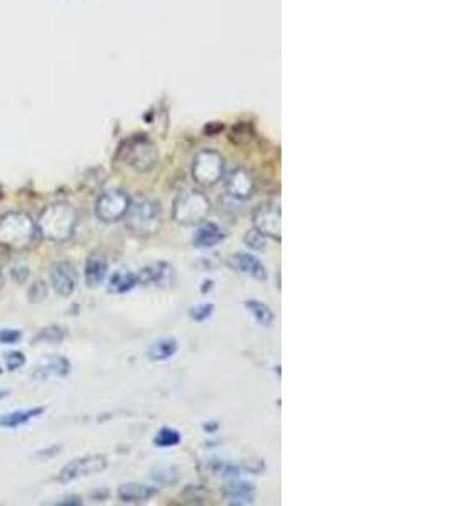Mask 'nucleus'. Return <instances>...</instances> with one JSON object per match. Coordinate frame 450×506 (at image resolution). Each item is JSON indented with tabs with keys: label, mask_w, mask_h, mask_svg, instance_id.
I'll return each mask as SVG.
<instances>
[{
	"label": "nucleus",
	"mask_w": 450,
	"mask_h": 506,
	"mask_svg": "<svg viewBox=\"0 0 450 506\" xmlns=\"http://www.w3.org/2000/svg\"><path fill=\"white\" fill-rule=\"evenodd\" d=\"M181 439L182 437H181L179 430L172 429V427H162V429L157 432V435H155L154 444L157 446L159 449L174 448V446L179 444Z\"/></svg>",
	"instance_id": "b1692460"
},
{
	"label": "nucleus",
	"mask_w": 450,
	"mask_h": 506,
	"mask_svg": "<svg viewBox=\"0 0 450 506\" xmlns=\"http://www.w3.org/2000/svg\"><path fill=\"white\" fill-rule=\"evenodd\" d=\"M78 213L69 203H53L44 208L37 221V232L53 243H65L73 236Z\"/></svg>",
	"instance_id": "f257e3e1"
},
{
	"label": "nucleus",
	"mask_w": 450,
	"mask_h": 506,
	"mask_svg": "<svg viewBox=\"0 0 450 506\" xmlns=\"http://www.w3.org/2000/svg\"><path fill=\"white\" fill-rule=\"evenodd\" d=\"M225 189L229 198L238 201H248L255 195L256 182L253 174L245 167H236L226 176Z\"/></svg>",
	"instance_id": "9b49d317"
},
{
	"label": "nucleus",
	"mask_w": 450,
	"mask_h": 506,
	"mask_svg": "<svg viewBox=\"0 0 450 506\" xmlns=\"http://www.w3.org/2000/svg\"><path fill=\"white\" fill-rule=\"evenodd\" d=\"M245 307L248 309V312L255 318V321L258 322L260 326L263 327H270L271 324H273L275 321V314L273 311L267 306L265 302H260V300H255V299H250L245 302Z\"/></svg>",
	"instance_id": "4be33fe9"
},
{
	"label": "nucleus",
	"mask_w": 450,
	"mask_h": 506,
	"mask_svg": "<svg viewBox=\"0 0 450 506\" xmlns=\"http://www.w3.org/2000/svg\"><path fill=\"white\" fill-rule=\"evenodd\" d=\"M126 228L137 236H150L157 233L162 223V206L150 196H137L130 201L125 214Z\"/></svg>",
	"instance_id": "f03ea898"
},
{
	"label": "nucleus",
	"mask_w": 450,
	"mask_h": 506,
	"mask_svg": "<svg viewBox=\"0 0 450 506\" xmlns=\"http://www.w3.org/2000/svg\"><path fill=\"white\" fill-rule=\"evenodd\" d=\"M157 494V488L140 483H125L118 488V498L122 503H145Z\"/></svg>",
	"instance_id": "f3484780"
},
{
	"label": "nucleus",
	"mask_w": 450,
	"mask_h": 506,
	"mask_svg": "<svg viewBox=\"0 0 450 506\" xmlns=\"http://www.w3.org/2000/svg\"><path fill=\"white\" fill-rule=\"evenodd\" d=\"M150 478L154 479L157 485L174 486L179 483L181 472L176 466H172V464H161V466H155L154 470H152Z\"/></svg>",
	"instance_id": "5701e85b"
},
{
	"label": "nucleus",
	"mask_w": 450,
	"mask_h": 506,
	"mask_svg": "<svg viewBox=\"0 0 450 506\" xmlns=\"http://www.w3.org/2000/svg\"><path fill=\"white\" fill-rule=\"evenodd\" d=\"M228 267L232 270L240 272V274H247L255 280L265 282L269 278V272H267L265 265L262 263V260L256 258L255 255L250 253H233L228 258Z\"/></svg>",
	"instance_id": "ddd939ff"
},
{
	"label": "nucleus",
	"mask_w": 450,
	"mask_h": 506,
	"mask_svg": "<svg viewBox=\"0 0 450 506\" xmlns=\"http://www.w3.org/2000/svg\"><path fill=\"white\" fill-rule=\"evenodd\" d=\"M106 466H109V461H106L105 456H100V454L76 457V459L69 461L66 466H63V470L59 471L58 481L66 485V483L76 481V479L85 478V476L105 471Z\"/></svg>",
	"instance_id": "1a4fd4ad"
},
{
	"label": "nucleus",
	"mask_w": 450,
	"mask_h": 506,
	"mask_svg": "<svg viewBox=\"0 0 450 506\" xmlns=\"http://www.w3.org/2000/svg\"><path fill=\"white\" fill-rule=\"evenodd\" d=\"M139 285V277L130 270H118L109 278V292L126 294Z\"/></svg>",
	"instance_id": "aec40b11"
},
{
	"label": "nucleus",
	"mask_w": 450,
	"mask_h": 506,
	"mask_svg": "<svg viewBox=\"0 0 450 506\" xmlns=\"http://www.w3.org/2000/svg\"><path fill=\"white\" fill-rule=\"evenodd\" d=\"M7 395H9V390H0V400H2V398H5Z\"/></svg>",
	"instance_id": "72a5a7b5"
},
{
	"label": "nucleus",
	"mask_w": 450,
	"mask_h": 506,
	"mask_svg": "<svg viewBox=\"0 0 450 506\" xmlns=\"http://www.w3.org/2000/svg\"><path fill=\"white\" fill-rule=\"evenodd\" d=\"M225 496L232 505H250L255 500V486L251 483L233 481L226 485Z\"/></svg>",
	"instance_id": "a211bd4d"
},
{
	"label": "nucleus",
	"mask_w": 450,
	"mask_h": 506,
	"mask_svg": "<svg viewBox=\"0 0 450 506\" xmlns=\"http://www.w3.org/2000/svg\"><path fill=\"white\" fill-rule=\"evenodd\" d=\"M137 277H139V284L157 289L172 287L177 280L176 269L167 262L148 263V265H145L144 269L137 274Z\"/></svg>",
	"instance_id": "9d476101"
},
{
	"label": "nucleus",
	"mask_w": 450,
	"mask_h": 506,
	"mask_svg": "<svg viewBox=\"0 0 450 506\" xmlns=\"http://www.w3.org/2000/svg\"><path fill=\"white\" fill-rule=\"evenodd\" d=\"M177 353V341L172 338H164V340L155 341L154 344L148 348V358L152 362H166V360L172 358Z\"/></svg>",
	"instance_id": "412c9836"
},
{
	"label": "nucleus",
	"mask_w": 450,
	"mask_h": 506,
	"mask_svg": "<svg viewBox=\"0 0 450 506\" xmlns=\"http://www.w3.org/2000/svg\"><path fill=\"white\" fill-rule=\"evenodd\" d=\"M253 228L262 233L265 238H271L277 243L282 240V211L280 204L270 203L262 204L253 211Z\"/></svg>",
	"instance_id": "6e6552de"
},
{
	"label": "nucleus",
	"mask_w": 450,
	"mask_h": 506,
	"mask_svg": "<svg viewBox=\"0 0 450 506\" xmlns=\"http://www.w3.org/2000/svg\"><path fill=\"white\" fill-rule=\"evenodd\" d=\"M109 275V260L103 253L95 252L88 256L87 263H85V280H87L88 287H98L103 284Z\"/></svg>",
	"instance_id": "2eb2a0df"
},
{
	"label": "nucleus",
	"mask_w": 450,
	"mask_h": 506,
	"mask_svg": "<svg viewBox=\"0 0 450 506\" xmlns=\"http://www.w3.org/2000/svg\"><path fill=\"white\" fill-rule=\"evenodd\" d=\"M51 284L61 297H69L76 290L78 272L71 262H56L51 267Z\"/></svg>",
	"instance_id": "f8f14e48"
},
{
	"label": "nucleus",
	"mask_w": 450,
	"mask_h": 506,
	"mask_svg": "<svg viewBox=\"0 0 450 506\" xmlns=\"http://www.w3.org/2000/svg\"><path fill=\"white\" fill-rule=\"evenodd\" d=\"M69 360L65 356H51V358L41 362L32 371L34 380H49L53 377H66L69 373Z\"/></svg>",
	"instance_id": "dca6fc26"
},
{
	"label": "nucleus",
	"mask_w": 450,
	"mask_h": 506,
	"mask_svg": "<svg viewBox=\"0 0 450 506\" xmlns=\"http://www.w3.org/2000/svg\"><path fill=\"white\" fill-rule=\"evenodd\" d=\"M210 210V198L201 189H185L174 199L172 219L181 226H194L206 219Z\"/></svg>",
	"instance_id": "20e7f679"
},
{
	"label": "nucleus",
	"mask_w": 450,
	"mask_h": 506,
	"mask_svg": "<svg viewBox=\"0 0 450 506\" xmlns=\"http://www.w3.org/2000/svg\"><path fill=\"white\" fill-rule=\"evenodd\" d=\"M120 157L124 164L132 167L135 173H150L159 162V152L154 142L147 137H133L120 148Z\"/></svg>",
	"instance_id": "39448f33"
},
{
	"label": "nucleus",
	"mask_w": 450,
	"mask_h": 506,
	"mask_svg": "<svg viewBox=\"0 0 450 506\" xmlns=\"http://www.w3.org/2000/svg\"><path fill=\"white\" fill-rule=\"evenodd\" d=\"M47 296V290L46 285L43 282H34L29 289V297H31V302H41V300L46 299Z\"/></svg>",
	"instance_id": "c756f323"
},
{
	"label": "nucleus",
	"mask_w": 450,
	"mask_h": 506,
	"mask_svg": "<svg viewBox=\"0 0 450 506\" xmlns=\"http://www.w3.org/2000/svg\"><path fill=\"white\" fill-rule=\"evenodd\" d=\"M36 233V223L25 213H9L0 219V245L10 250L27 248Z\"/></svg>",
	"instance_id": "7ed1b4c3"
},
{
	"label": "nucleus",
	"mask_w": 450,
	"mask_h": 506,
	"mask_svg": "<svg viewBox=\"0 0 450 506\" xmlns=\"http://www.w3.org/2000/svg\"><path fill=\"white\" fill-rule=\"evenodd\" d=\"M130 201L132 198L128 192L120 188L106 189L100 195L95 204V214L100 221L103 223H117L125 218L126 211H128Z\"/></svg>",
	"instance_id": "0eeeda50"
},
{
	"label": "nucleus",
	"mask_w": 450,
	"mask_h": 506,
	"mask_svg": "<svg viewBox=\"0 0 450 506\" xmlns=\"http://www.w3.org/2000/svg\"><path fill=\"white\" fill-rule=\"evenodd\" d=\"M204 430H218V424H204Z\"/></svg>",
	"instance_id": "2f4dec72"
},
{
	"label": "nucleus",
	"mask_w": 450,
	"mask_h": 506,
	"mask_svg": "<svg viewBox=\"0 0 450 506\" xmlns=\"http://www.w3.org/2000/svg\"><path fill=\"white\" fill-rule=\"evenodd\" d=\"M213 311H214L213 304H201V306L191 309V312H189V314H191V318L194 319V321L203 322V321H206L207 318H211V316H213Z\"/></svg>",
	"instance_id": "bb28decb"
},
{
	"label": "nucleus",
	"mask_w": 450,
	"mask_h": 506,
	"mask_svg": "<svg viewBox=\"0 0 450 506\" xmlns=\"http://www.w3.org/2000/svg\"><path fill=\"white\" fill-rule=\"evenodd\" d=\"M44 414L43 407H34V408H22V410H14L10 414H5L0 417V427L3 429H16V427L25 426V424L32 422Z\"/></svg>",
	"instance_id": "6ab92c4d"
},
{
	"label": "nucleus",
	"mask_w": 450,
	"mask_h": 506,
	"mask_svg": "<svg viewBox=\"0 0 450 506\" xmlns=\"http://www.w3.org/2000/svg\"><path fill=\"white\" fill-rule=\"evenodd\" d=\"M226 238V233L223 232L221 226L214 221H201L196 228L194 236H192V243L194 247L203 248V250H207V248H214L216 245L221 243L223 240Z\"/></svg>",
	"instance_id": "4468645a"
},
{
	"label": "nucleus",
	"mask_w": 450,
	"mask_h": 506,
	"mask_svg": "<svg viewBox=\"0 0 450 506\" xmlns=\"http://www.w3.org/2000/svg\"><path fill=\"white\" fill-rule=\"evenodd\" d=\"M66 331L59 326H47L36 334V341L41 343H59L66 338Z\"/></svg>",
	"instance_id": "393cba45"
},
{
	"label": "nucleus",
	"mask_w": 450,
	"mask_h": 506,
	"mask_svg": "<svg viewBox=\"0 0 450 506\" xmlns=\"http://www.w3.org/2000/svg\"><path fill=\"white\" fill-rule=\"evenodd\" d=\"M83 503L81 496H76V494H69V496H65L63 500L56 501V505H63V506H80Z\"/></svg>",
	"instance_id": "7c9ffc66"
},
{
	"label": "nucleus",
	"mask_w": 450,
	"mask_h": 506,
	"mask_svg": "<svg viewBox=\"0 0 450 506\" xmlns=\"http://www.w3.org/2000/svg\"><path fill=\"white\" fill-rule=\"evenodd\" d=\"M211 287H213V282H211V280L204 282V285H203V292H206V290H210Z\"/></svg>",
	"instance_id": "473e14b6"
},
{
	"label": "nucleus",
	"mask_w": 450,
	"mask_h": 506,
	"mask_svg": "<svg viewBox=\"0 0 450 506\" xmlns=\"http://www.w3.org/2000/svg\"><path fill=\"white\" fill-rule=\"evenodd\" d=\"M191 173L201 188H213L225 177V157L214 148H203L192 159Z\"/></svg>",
	"instance_id": "423d86ee"
},
{
	"label": "nucleus",
	"mask_w": 450,
	"mask_h": 506,
	"mask_svg": "<svg viewBox=\"0 0 450 506\" xmlns=\"http://www.w3.org/2000/svg\"><path fill=\"white\" fill-rule=\"evenodd\" d=\"M22 340V333L19 329H12V327H3L0 329V343L2 344H14Z\"/></svg>",
	"instance_id": "cd10ccee"
},
{
	"label": "nucleus",
	"mask_w": 450,
	"mask_h": 506,
	"mask_svg": "<svg viewBox=\"0 0 450 506\" xmlns=\"http://www.w3.org/2000/svg\"><path fill=\"white\" fill-rule=\"evenodd\" d=\"M3 360H5V364L9 370H17V368H21L25 363V356L21 351H9L3 356Z\"/></svg>",
	"instance_id": "c85d7f7f"
},
{
	"label": "nucleus",
	"mask_w": 450,
	"mask_h": 506,
	"mask_svg": "<svg viewBox=\"0 0 450 506\" xmlns=\"http://www.w3.org/2000/svg\"><path fill=\"white\" fill-rule=\"evenodd\" d=\"M245 243H247V247L253 248V250H263L265 248V236L253 228L245 235Z\"/></svg>",
	"instance_id": "a878e982"
}]
</instances>
